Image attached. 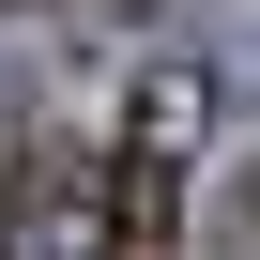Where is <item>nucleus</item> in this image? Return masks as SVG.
<instances>
[{
	"label": "nucleus",
	"mask_w": 260,
	"mask_h": 260,
	"mask_svg": "<svg viewBox=\"0 0 260 260\" xmlns=\"http://www.w3.org/2000/svg\"><path fill=\"white\" fill-rule=\"evenodd\" d=\"M0 260H16V184H0Z\"/></svg>",
	"instance_id": "f257e3e1"
}]
</instances>
